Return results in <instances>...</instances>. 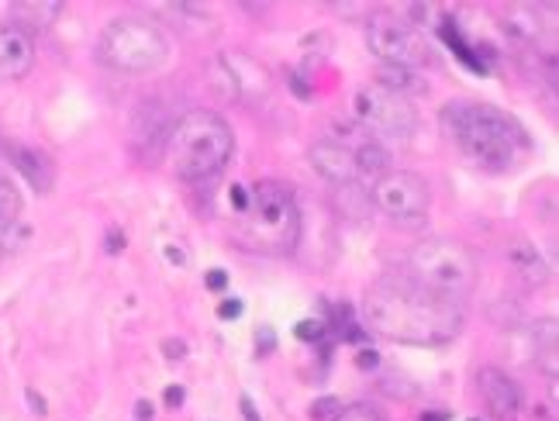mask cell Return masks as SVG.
<instances>
[{"mask_svg":"<svg viewBox=\"0 0 559 421\" xmlns=\"http://www.w3.org/2000/svg\"><path fill=\"white\" fill-rule=\"evenodd\" d=\"M297 339H305V342H321V339H325V325H321V322H300V325H297Z\"/></svg>","mask_w":559,"mask_h":421,"instance_id":"21","label":"cell"},{"mask_svg":"<svg viewBox=\"0 0 559 421\" xmlns=\"http://www.w3.org/2000/svg\"><path fill=\"white\" fill-rule=\"evenodd\" d=\"M8 159L17 166L21 173L28 177V183L35 187L38 194H49L52 191V183H56V166H52V159L41 153V149H32V145H14V142H8Z\"/></svg>","mask_w":559,"mask_h":421,"instance_id":"13","label":"cell"},{"mask_svg":"<svg viewBox=\"0 0 559 421\" xmlns=\"http://www.w3.org/2000/svg\"><path fill=\"white\" fill-rule=\"evenodd\" d=\"M135 421H153V405H148V401H139V405H135Z\"/></svg>","mask_w":559,"mask_h":421,"instance_id":"28","label":"cell"},{"mask_svg":"<svg viewBox=\"0 0 559 421\" xmlns=\"http://www.w3.org/2000/svg\"><path fill=\"white\" fill-rule=\"evenodd\" d=\"M332 421H383V414L367 405V401H359V405H349V408H342Z\"/></svg>","mask_w":559,"mask_h":421,"instance_id":"20","label":"cell"},{"mask_svg":"<svg viewBox=\"0 0 559 421\" xmlns=\"http://www.w3.org/2000/svg\"><path fill=\"white\" fill-rule=\"evenodd\" d=\"M477 384H480V394L490 408V414L498 421H514L522 411V390L519 384L511 381V376L498 366H484L477 373Z\"/></svg>","mask_w":559,"mask_h":421,"instance_id":"10","label":"cell"},{"mask_svg":"<svg viewBox=\"0 0 559 421\" xmlns=\"http://www.w3.org/2000/svg\"><path fill=\"white\" fill-rule=\"evenodd\" d=\"M442 121L460 145V153L490 173L511 170L528 145L519 121L501 108H490V104H449Z\"/></svg>","mask_w":559,"mask_h":421,"instance_id":"2","label":"cell"},{"mask_svg":"<svg viewBox=\"0 0 559 421\" xmlns=\"http://www.w3.org/2000/svg\"><path fill=\"white\" fill-rule=\"evenodd\" d=\"M377 363H380V356H377V352H359V366H362V370H373Z\"/></svg>","mask_w":559,"mask_h":421,"instance_id":"30","label":"cell"},{"mask_svg":"<svg viewBox=\"0 0 559 421\" xmlns=\"http://www.w3.org/2000/svg\"><path fill=\"white\" fill-rule=\"evenodd\" d=\"M335 197H338V207L342 211H346V215L349 218H367L370 215V194L367 191H362V187H359V180L356 183H342V187H335Z\"/></svg>","mask_w":559,"mask_h":421,"instance_id":"18","label":"cell"},{"mask_svg":"<svg viewBox=\"0 0 559 421\" xmlns=\"http://www.w3.org/2000/svg\"><path fill=\"white\" fill-rule=\"evenodd\" d=\"M356 159V180H380L391 173V153L380 142H362L359 149H353Z\"/></svg>","mask_w":559,"mask_h":421,"instance_id":"15","label":"cell"},{"mask_svg":"<svg viewBox=\"0 0 559 421\" xmlns=\"http://www.w3.org/2000/svg\"><path fill=\"white\" fill-rule=\"evenodd\" d=\"M246 228L252 245H260L263 252H290L300 236V215L294 194L284 183L263 180L255 183V191L249 194L246 207Z\"/></svg>","mask_w":559,"mask_h":421,"instance_id":"6","label":"cell"},{"mask_svg":"<svg viewBox=\"0 0 559 421\" xmlns=\"http://www.w3.org/2000/svg\"><path fill=\"white\" fill-rule=\"evenodd\" d=\"M308 159L318 170V177H325L332 187L356 183V159H353V149H346V145H338L332 139H321L311 145Z\"/></svg>","mask_w":559,"mask_h":421,"instance_id":"12","label":"cell"},{"mask_svg":"<svg viewBox=\"0 0 559 421\" xmlns=\"http://www.w3.org/2000/svg\"><path fill=\"white\" fill-rule=\"evenodd\" d=\"M508 260H511L514 269L522 273V277H525V269H532V280H535V284H543V280H546V263L539 260V252H535L528 242H514L511 252H508Z\"/></svg>","mask_w":559,"mask_h":421,"instance_id":"17","label":"cell"},{"mask_svg":"<svg viewBox=\"0 0 559 421\" xmlns=\"http://www.w3.org/2000/svg\"><path fill=\"white\" fill-rule=\"evenodd\" d=\"M218 314H222V318H239V314H242V301H225L222 308H218Z\"/></svg>","mask_w":559,"mask_h":421,"instance_id":"24","label":"cell"},{"mask_svg":"<svg viewBox=\"0 0 559 421\" xmlns=\"http://www.w3.org/2000/svg\"><path fill=\"white\" fill-rule=\"evenodd\" d=\"M166 405H169V408H180V405H183V387H169V390H166Z\"/></svg>","mask_w":559,"mask_h":421,"instance_id":"27","label":"cell"},{"mask_svg":"<svg viewBox=\"0 0 559 421\" xmlns=\"http://www.w3.org/2000/svg\"><path fill=\"white\" fill-rule=\"evenodd\" d=\"M169 166L180 180H207L214 173H222L231 153H235V135L228 129V121L214 111H187L166 142Z\"/></svg>","mask_w":559,"mask_h":421,"instance_id":"3","label":"cell"},{"mask_svg":"<svg viewBox=\"0 0 559 421\" xmlns=\"http://www.w3.org/2000/svg\"><path fill=\"white\" fill-rule=\"evenodd\" d=\"M367 41L383 67L421 70L432 62V49H428V38L421 35V28L397 14L377 11L367 21Z\"/></svg>","mask_w":559,"mask_h":421,"instance_id":"7","label":"cell"},{"mask_svg":"<svg viewBox=\"0 0 559 421\" xmlns=\"http://www.w3.org/2000/svg\"><path fill=\"white\" fill-rule=\"evenodd\" d=\"M32 62H35V38L25 28H17L14 21L11 25H0V83L28 76Z\"/></svg>","mask_w":559,"mask_h":421,"instance_id":"11","label":"cell"},{"mask_svg":"<svg viewBox=\"0 0 559 421\" xmlns=\"http://www.w3.org/2000/svg\"><path fill=\"white\" fill-rule=\"evenodd\" d=\"M228 287V273L225 269H211L207 273V290H225Z\"/></svg>","mask_w":559,"mask_h":421,"instance_id":"23","label":"cell"},{"mask_svg":"<svg viewBox=\"0 0 559 421\" xmlns=\"http://www.w3.org/2000/svg\"><path fill=\"white\" fill-rule=\"evenodd\" d=\"M97 56L118 73H153L169 59V38L145 17H118L100 32Z\"/></svg>","mask_w":559,"mask_h":421,"instance_id":"5","label":"cell"},{"mask_svg":"<svg viewBox=\"0 0 559 421\" xmlns=\"http://www.w3.org/2000/svg\"><path fill=\"white\" fill-rule=\"evenodd\" d=\"M59 11H62V4H14V25L17 28H25L28 35L32 32H46L52 21L59 17Z\"/></svg>","mask_w":559,"mask_h":421,"instance_id":"16","label":"cell"},{"mask_svg":"<svg viewBox=\"0 0 559 421\" xmlns=\"http://www.w3.org/2000/svg\"><path fill=\"white\" fill-rule=\"evenodd\" d=\"M231 201H235V207H239V211H246V207H249V197H246L242 187H231Z\"/></svg>","mask_w":559,"mask_h":421,"instance_id":"29","label":"cell"},{"mask_svg":"<svg viewBox=\"0 0 559 421\" xmlns=\"http://www.w3.org/2000/svg\"><path fill=\"white\" fill-rule=\"evenodd\" d=\"M353 115L362 132H373L380 139H407L418 129L412 100L383 91L380 83H367L353 94Z\"/></svg>","mask_w":559,"mask_h":421,"instance_id":"8","label":"cell"},{"mask_svg":"<svg viewBox=\"0 0 559 421\" xmlns=\"http://www.w3.org/2000/svg\"><path fill=\"white\" fill-rule=\"evenodd\" d=\"M0 256H4V242H0Z\"/></svg>","mask_w":559,"mask_h":421,"instance_id":"31","label":"cell"},{"mask_svg":"<svg viewBox=\"0 0 559 421\" xmlns=\"http://www.w3.org/2000/svg\"><path fill=\"white\" fill-rule=\"evenodd\" d=\"M17 211H21V197L17 191L8 183V180H0V242H4V231L14 228L17 221Z\"/></svg>","mask_w":559,"mask_h":421,"instance_id":"19","label":"cell"},{"mask_svg":"<svg viewBox=\"0 0 559 421\" xmlns=\"http://www.w3.org/2000/svg\"><path fill=\"white\" fill-rule=\"evenodd\" d=\"M370 201L377 211H383V215L397 225H425L428 204H432V191H428L421 173L391 170L373 183Z\"/></svg>","mask_w":559,"mask_h":421,"instance_id":"9","label":"cell"},{"mask_svg":"<svg viewBox=\"0 0 559 421\" xmlns=\"http://www.w3.org/2000/svg\"><path fill=\"white\" fill-rule=\"evenodd\" d=\"M239 408H242V418H246V421H263V418H260V411H255V405L249 401V397H242Z\"/></svg>","mask_w":559,"mask_h":421,"instance_id":"25","label":"cell"},{"mask_svg":"<svg viewBox=\"0 0 559 421\" xmlns=\"http://www.w3.org/2000/svg\"><path fill=\"white\" fill-rule=\"evenodd\" d=\"M311 414L314 418H332V414H338V401H335V397H321V401L311 408Z\"/></svg>","mask_w":559,"mask_h":421,"instance_id":"22","label":"cell"},{"mask_svg":"<svg viewBox=\"0 0 559 421\" xmlns=\"http://www.w3.org/2000/svg\"><path fill=\"white\" fill-rule=\"evenodd\" d=\"M163 352H166V356H174V360H180V356L187 352V346H183L180 339H169V342L163 346Z\"/></svg>","mask_w":559,"mask_h":421,"instance_id":"26","label":"cell"},{"mask_svg":"<svg viewBox=\"0 0 559 421\" xmlns=\"http://www.w3.org/2000/svg\"><path fill=\"white\" fill-rule=\"evenodd\" d=\"M362 314L377 335L404 346H442L463 328V308L428 293L407 273L377 280L367 290Z\"/></svg>","mask_w":559,"mask_h":421,"instance_id":"1","label":"cell"},{"mask_svg":"<svg viewBox=\"0 0 559 421\" xmlns=\"http://www.w3.org/2000/svg\"><path fill=\"white\" fill-rule=\"evenodd\" d=\"M377 83L383 91H391L404 100L412 97H425L428 94V83L418 70H404V67H380L377 70Z\"/></svg>","mask_w":559,"mask_h":421,"instance_id":"14","label":"cell"},{"mask_svg":"<svg viewBox=\"0 0 559 421\" xmlns=\"http://www.w3.org/2000/svg\"><path fill=\"white\" fill-rule=\"evenodd\" d=\"M404 273L428 293L463 308V301L473 293V287H477V256H473V249L463 245L460 239L432 236V239H421L407 252Z\"/></svg>","mask_w":559,"mask_h":421,"instance_id":"4","label":"cell"}]
</instances>
